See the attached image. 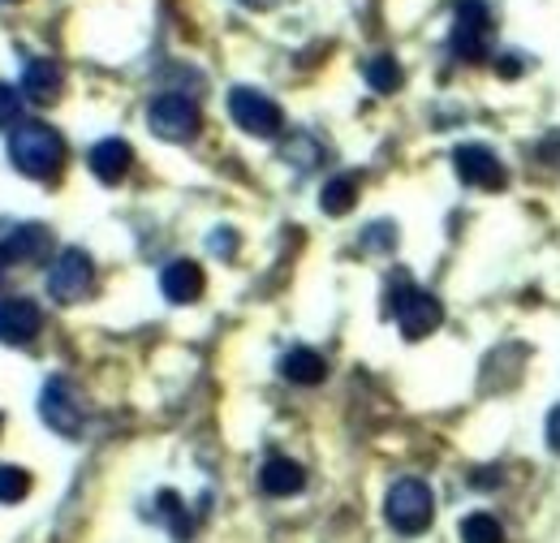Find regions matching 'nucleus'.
<instances>
[{
    "label": "nucleus",
    "mask_w": 560,
    "mask_h": 543,
    "mask_svg": "<svg viewBox=\"0 0 560 543\" xmlns=\"http://www.w3.org/2000/svg\"><path fill=\"white\" fill-rule=\"evenodd\" d=\"M48 251V229L44 224H18L4 242H0V264H31Z\"/></svg>",
    "instance_id": "obj_14"
},
{
    "label": "nucleus",
    "mask_w": 560,
    "mask_h": 543,
    "mask_svg": "<svg viewBox=\"0 0 560 543\" xmlns=\"http://www.w3.org/2000/svg\"><path fill=\"white\" fill-rule=\"evenodd\" d=\"M86 164H91V173H95L104 186H117V182H126V173H130V164H135V151H130L126 138H104V142L91 147Z\"/></svg>",
    "instance_id": "obj_11"
},
{
    "label": "nucleus",
    "mask_w": 560,
    "mask_h": 543,
    "mask_svg": "<svg viewBox=\"0 0 560 543\" xmlns=\"http://www.w3.org/2000/svg\"><path fill=\"white\" fill-rule=\"evenodd\" d=\"M9 160L18 173H26L35 182H57L66 169V138L44 122H22L9 135Z\"/></svg>",
    "instance_id": "obj_1"
},
{
    "label": "nucleus",
    "mask_w": 560,
    "mask_h": 543,
    "mask_svg": "<svg viewBox=\"0 0 560 543\" xmlns=\"http://www.w3.org/2000/svg\"><path fill=\"white\" fill-rule=\"evenodd\" d=\"M44 333V311L31 298H4L0 302V340L4 345H31Z\"/></svg>",
    "instance_id": "obj_10"
},
{
    "label": "nucleus",
    "mask_w": 560,
    "mask_h": 543,
    "mask_svg": "<svg viewBox=\"0 0 560 543\" xmlns=\"http://www.w3.org/2000/svg\"><path fill=\"white\" fill-rule=\"evenodd\" d=\"M61 91H66V69L57 66V61L39 57V61H31V66L22 69V95L31 104H57Z\"/></svg>",
    "instance_id": "obj_13"
},
{
    "label": "nucleus",
    "mask_w": 560,
    "mask_h": 543,
    "mask_svg": "<svg viewBox=\"0 0 560 543\" xmlns=\"http://www.w3.org/2000/svg\"><path fill=\"white\" fill-rule=\"evenodd\" d=\"M229 117L255 138H277L284 126V113L272 95L255 91V86H233L229 91Z\"/></svg>",
    "instance_id": "obj_6"
},
{
    "label": "nucleus",
    "mask_w": 560,
    "mask_h": 543,
    "mask_svg": "<svg viewBox=\"0 0 560 543\" xmlns=\"http://www.w3.org/2000/svg\"><path fill=\"white\" fill-rule=\"evenodd\" d=\"M362 73H366V82H371L380 95H393V91L401 86V66H397L393 57H371V61L362 66Z\"/></svg>",
    "instance_id": "obj_19"
},
{
    "label": "nucleus",
    "mask_w": 560,
    "mask_h": 543,
    "mask_svg": "<svg viewBox=\"0 0 560 543\" xmlns=\"http://www.w3.org/2000/svg\"><path fill=\"white\" fill-rule=\"evenodd\" d=\"M548 444H552V453H560V406H552L548 414Z\"/></svg>",
    "instance_id": "obj_25"
},
{
    "label": "nucleus",
    "mask_w": 560,
    "mask_h": 543,
    "mask_svg": "<svg viewBox=\"0 0 560 543\" xmlns=\"http://www.w3.org/2000/svg\"><path fill=\"white\" fill-rule=\"evenodd\" d=\"M259 487L268 496H298L306 487V471L298 462H289V458H268L264 471H259Z\"/></svg>",
    "instance_id": "obj_15"
},
{
    "label": "nucleus",
    "mask_w": 560,
    "mask_h": 543,
    "mask_svg": "<svg viewBox=\"0 0 560 543\" xmlns=\"http://www.w3.org/2000/svg\"><path fill=\"white\" fill-rule=\"evenodd\" d=\"M353 204H358V186H353V177H332V182L319 190V207H324L328 216H346Z\"/></svg>",
    "instance_id": "obj_18"
},
{
    "label": "nucleus",
    "mask_w": 560,
    "mask_h": 543,
    "mask_svg": "<svg viewBox=\"0 0 560 543\" xmlns=\"http://www.w3.org/2000/svg\"><path fill=\"white\" fill-rule=\"evenodd\" d=\"M203 289H208V276H203V268L195 259H173L168 268L160 272V293L168 302H177V307L203 298Z\"/></svg>",
    "instance_id": "obj_12"
},
{
    "label": "nucleus",
    "mask_w": 560,
    "mask_h": 543,
    "mask_svg": "<svg viewBox=\"0 0 560 543\" xmlns=\"http://www.w3.org/2000/svg\"><path fill=\"white\" fill-rule=\"evenodd\" d=\"M384 518L397 535H422L435 518V496L422 478H397L384 496Z\"/></svg>",
    "instance_id": "obj_2"
},
{
    "label": "nucleus",
    "mask_w": 560,
    "mask_h": 543,
    "mask_svg": "<svg viewBox=\"0 0 560 543\" xmlns=\"http://www.w3.org/2000/svg\"><path fill=\"white\" fill-rule=\"evenodd\" d=\"M242 4H246V9H272L277 0H242Z\"/></svg>",
    "instance_id": "obj_26"
},
{
    "label": "nucleus",
    "mask_w": 560,
    "mask_h": 543,
    "mask_svg": "<svg viewBox=\"0 0 560 543\" xmlns=\"http://www.w3.org/2000/svg\"><path fill=\"white\" fill-rule=\"evenodd\" d=\"M31 496V471L22 466H0V505H18Z\"/></svg>",
    "instance_id": "obj_20"
},
{
    "label": "nucleus",
    "mask_w": 560,
    "mask_h": 543,
    "mask_svg": "<svg viewBox=\"0 0 560 543\" xmlns=\"http://www.w3.org/2000/svg\"><path fill=\"white\" fill-rule=\"evenodd\" d=\"M0 423H4V418H0Z\"/></svg>",
    "instance_id": "obj_27"
},
{
    "label": "nucleus",
    "mask_w": 560,
    "mask_h": 543,
    "mask_svg": "<svg viewBox=\"0 0 560 543\" xmlns=\"http://www.w3.org/2000/svg\"><path fill=\"white\" fill-rule=\"evenodd\" d=\"M22 104H26L22 86L0 82V130H18L22 126Z\"/></svg>",
    "instance_id": "obj_21"
},
{
    "label": "nucleus",
    "mask_w": 560,
    "mask_h": 543,
    "mask_svg": "<svg viewBox=\"0 0 560 543\" xmlns=\"http://www.w3.org/2000/svg\"><path fill=\"white\" fill-rule=\"evenodd\" d=\"M453 164H457V177L466 186H479V190H500L504 186V164L495 160V151L479 147V142H462L453 151Z\"/></svg>",
    "instance_id": "obj_9"
},
{
    "label": "nucleus",
    "mask_w": 560,
    "mask_h": 543,
    "mask_svg": "<svg viewBox=\"0 0 560 543\" xmlns=\"http://www.w3.org/2000/svg\"><path fill=\"white\" fill-rule=\"evenodd\" d=\"M155 505L164 509L160 518L173 527V535H177V540H186V535H190V518H186V509H182V496H177V492H160V500H155Z\"/></svg>",
    "instance_id": "obj_22"
},
{
    "label": "nucleus",
    "mask_w": 560,
    "mask_h": 543,
    "mask_svg": "<svg viewBox=\"0 0 560 543\" xmlns=\"http://www.w3.org/2000/svg\"><path fill=\"white\" fill-rule=\"evenodd\" d=\"M91 285H95V264H91V255L86 251H61L57 259H52V268H48V293L61 302V307H70V302H82L86 293H91Z\"/></svg>",
    "instance_id": "obj_7"
},
{
    "label": "nucleus",
    "mask_w": 560,
    "mask_h": 543,
    "mask_svg": "<svg viewBox=\"0 0 560 543\" xmlns=\"http://www.w3.org/2000/svg\"><path fill=\"white\" fill-rule=\"evenodd\" d=\"M147 126H151V135L164 138V142H190L203 130V113L186 95H155L147 104Z\"/></svg>",
    "instance_id": "obj_4"
},
{
    "label": "nucleus",
    "mask_w": 560,
    "mask_h": 543,
    "mask_svg": "<svg viewBox=\"0 0 560 543\" xmlns=\"http://www.w3.org/2000/svg\"><path fill=\"white\" fill-rule=\"evenodd\" d=\"M211 251H215L220 259H233V255H237V229H215V233H211Z\"/></svg>",
    "instance_id": "obj_23"
},
{
    "label": "nucleus",
    "mask_w": 560,
    "mask_h": 543,
    "mask_svg": "<svg viewBox=\"0 0 560 543\" xmlns=\"http://www.w3.org/2000/svg\"><path fill=\"white\" fill-rule=\"evenodd\" d=\"M491 39V9L483 0H457L453 9V57L457 61H483Z\"/></svg>",
    "instance_id": "obj_5"
},
{
    "label": "nucleus",
    "mask_w": 560,
    "mask_h": 543,
    "mask_svg": "<svg viewBox=\"0 0 560 543\" xmlns=\"http://www.w3.org/2000/svg\"><path fill=\"white\" fill-rule=\"evenodd\" d=\"M82 397H78V389H73L66 376H52L48 384H44V393H39V418L57 431V436H78L82 431Z\"/></svg>",
    "instance_id": "obj_8"
},
{
    "label": "nucleus",
    "mask_w": 560,
    "mask_h": 543,
    "mask_svg": "<svg viewBox=\"0 0 560 543\" xmlns=\"http://www.w3.org/2000/svg\"><path fill=\"white\" fill-rule=\"evenodd\" d=\"M457 535H462V543H504V527L491 513H466Z\"/></svg>",
    "instance_id": "obj_17"
},
{
    "label": "nucleus",
    "mask_w": 560,
    "mask_h": 543,
    "mask_svg": "<svg viewBox=\"0 0 560 543\" xmlns=\"http://www.w3.org/2000/svg\"><path fill=\"white\" fill-rule=\"evenodd\" d=\"M280 376H284L289 384H319V380L328 376V362H324V354L298 345V349H289V354L280 358Z\"/></svg>",
    "instance_id": "obj_16"
},
{
    "label": "nucleus",
    "mask_w": 560,
    "mask_h": 543,
    "mask_svg": "<svg viewBox=\"0 0 560 543\" xmlns=\"http://www.w3.org/2000/svg\"><path fill=\"white\" fill-rule=\"evenodd\" d=\"M388 307H393V320H397V328H401L406 340L431 337V333L440 328V320H444L440 298L419 289V285H410V280H401V285L388 293Z\"/></svg>",
    "instance_id": "obj_3"
},
{
    "label": "nucleus",
    "mask_w": 560,
    "mask_h": 543,
    "mask_svg": "<svg viewBox=\"0 0 560 543\" xmlns=\"http://www.w3.org/2000/svg\"><path fill=\"white\" fill-rule=\"evenodd\" d=\"M495 73L513 82V78H522V61L517 57H495Z\"/></svg>",
    "instance_id": "obj_24"
}]
</instances>
